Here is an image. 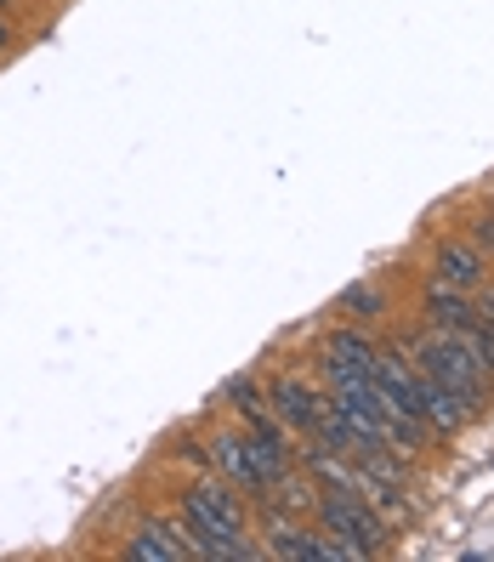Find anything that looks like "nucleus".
<instances>
[{
    "instance_id": "nucleus-8",
    "label": "nucleus",
    "mask_w": 494,
    "mask_h": 562,
    "mask_svg": "<svg viewBox=\"0 0 494 562\" xmlns=\"http://www.w3.org/2000/svg\"><path fill=\"white\" fill-rule=\"evenodd\" d=\"M125 557L131 562H182V557H193V546L177 535L171 522H143L137 535L125 540Z\"/></svg>"
},
{
    "instance_id": "nucleus-7",
    "label": "nucleus",
    "mask_w": 494,
    "mask_h": 562,
    "mask_svg": "<svg viewBox=\"0 0 494 562\" xmlns=\"http://www.w3.org/2000/svg\"><path fill=\"white\" fill-rule=\"evenodd\" d=\"M268 404H273V415L284 420V426H295V432H313V420L324 415V404L329 398H318V392L307 386V381H273V392H268Z\"/></svg>"
},
{
    "instance_id": "nucleus-17",
    "label": "nucleus",
    "mask_w": 494,
    "mask_h": 562,
    "mask_svg": "<svg viewBox=\"0 0 494 562\" xmlns=\"http://www.w3.org/2000/svg\"><path fill=\"white\" fill-rule=\"evenodd\" d=\"M478 318H483V324H494V290L483 295V307H478Z\"/></svg>"
},
{
    "instance_id": "nucleus-10",
    "label": "nucleus",
    "mask_w": 494,
    "mask_h": 562,
    "mask_svg": "<svg viewBox=\"0 0 494 562\" xmlns=\"http://www.w3.org/2000/svg\"><path fill=\"white\" fill-rule=\"evenodd\" d=\"M205 460H211V467H216L227 483H234V488H261V477H256V467H250V443H245V438H234V432L211 438Z\"/></svg>"
},
{
    "instance_id": "nucleus-16",
    "label": "nucleus",
    "mask_w": 494,
    "mask_h": 562,
    "mask_svg": "<svg viewBox=\"0 0 494 562\" xmlns=\"http://www.w3.org/2000/svg\"><path fill=\"white\" fill-rule=\"evenodd\" d=\"M472 239H478V256H494V216L472 222Z\"/></svg>"
},
{
    "instance_id": "nucleus-18",
    "label": "nucleus",
    "mask_w": 494,
    "mask_h": 562,
    "mask_svg": "<svg viewBox=\"0 0 494 562\" xmlns=\"http://www.w3.org/2000/svg\"><path fill=\"white\" fill-rule=\"evenodd\" d=\"M7 46H12V29H7V23H0V52H7Z\"/></svg>"
},
{
    "instance_id": "nucleus-13",
    "label": "nucleus",
    "mask_w": 494,
    "mask_h": 562,
    "mask_svg": "<svg viewBox=\"0 0 494 562\" xmlns=\"http://www.w3.org/2000/svg\"><path fill=\"white\" fill-rule=\"evenodd\" d=\"M336 313H341V318H352V324H370V318H381V313H386V295H381L375 284H352V290H341V295H336Z\"/></svg>"
},
{
    "instance_id": "nucleus-14",
    "label": "nucleus",
    "mask_w": 494,
    "mask_h": 562,
    "mask_svg": "<svg viewBox=\"0 0 494 562\" xmlns=\"http://www.w3.org/2000/svg\"><path fill=\"white\" fill-rule=\"evenodd\" d=\"M222 398L234 404L245 420H256V415H261V392H256V381H250V375H234V381L222 386Z\"/></svg>"
},
{
    "instance_id": "nucleus-6",
    "label": "nucleus",
    "mask_w": 494,
    "mask_h": 562,
    "mask_svg": "<svg viewBox=\"0 0 494 562\" xmlns=\"http://www.w3.org/2000/svg\"><path fill=\"white\" fill-rule=\"evenodd\" d=\"M245 443H250V467H256L261 488H273V477H284V472H290V443H284V432L273 426V415H256Z\"/></svg>"
},
{
    "instance_id": "nucleus-3",
    "label": "nucleus",
    "mask_w": 494,
    "mask_h": 562,
    "mask_svg": "<svg viewBox=\"0 0 494 562\" xmlns=\"http://www.w3.org/2000/svg\"><path fill=\"white\" fill-rule=\"evenodd\" d=\"M182 528L188 535H234V528H245V506H239V494L222 483H193L188 488V501H182Z\"/></svg>"
},
{
    "instance_id": "nucleus-11",
    "label": "nucleus",
    "mask_w": 494,
    "mask_h": 562,
    "mask_svg": "<svg viewBox=\"0 0 494 562\" xmlns=\"http://www.w3.org/2000/svg\"><path fill=\"white\" fill-rule=\"evenodd\" d=\"M433 268H438V284H449V290H472V284H483V256H478L472 245H444Z\"/></svg>"
},
{
    "instance_id": "nucleus-5",
    "label": "nucleus",
    "mask_w": 494,
    "mask_h": 562,
    "mask_svg": "<svg viewBox=\"0 0 494 562\" xmlns=\"http://www.w3.org/2000/svg\"><path fill=\"white\" fill-rule=\"evenodd\" d=\"M375 370V347L364 329H336V336L324 341V375L329 386H347V381H370Z\"/></svg>"
},
{
    "instance_id": "nucleus-12",
    "label": "nucleus",
    "mask_w": 494,
    "mask_h": 562,
    "mask_svg": "<svg viewBox=\"0 0 494 562\" xmlns=\"http://www.w3.org/2000/svg\"><path fill=\"white\" fill-rule=\"evenodd\" d=\"M426 313H433V329H467L478 318V307L467 302V290H449L433 279V290H426Z\"/></svg>"
},
{
    "instance_id": "nucleus-9",
    "label": "nucleus",
    "mask_w": 494,
    "mask_h": 562,
    "mask_svg": "<svg viewBox=\"0 0 494 562\" xmlns=\"http://www.w3.org/2000/svg\"><path fill=\"white\" fill-rule=\"evenodd\" d=\"M420 381H426V426H433V432H444V438H454L478 409L460 398L454 386H444V381H433V375H420Z\"/></svg>"
},
{
    "instance_id": "nucleus-15",
    "label": "nucleus",
    "mask_w": 494,
    "mask_h": 562,
    "mask_svg": "<svg viewBox=\"0 0 494 562\" xmlns=\"http://www.w3.org/2000/svg\"><path fill=\"white\" fill-rule=\"evenodd\" d=\"M454 336H460V341H467V347L478 352V363H483V370L494 375V324H483V318H472L467 329H454Z\"/></svg>"
},
{
    "instance_id": "nucleus-2",
    "label": "nucleus",
    "mask_w": 494,
    "mask_h": 562,
    "mask_svg": "<svg viewBox=\"0 0 494 562\" xmlns=\"http://www.w3.org/2000/svg\"><path fill=\"white\" fill-rule=\"evenodd\" d=\"M313 512H318V528H324V535L347 540L358 557H381L386 522L375 517V506H370L358 488H329V494H324V501H318Z\"/></svg>"
},
{
    "instance_id": "nucleus-1",
    "label": "nucleus",
    "mask_w": 494,
    "mask_h": 562,
    "mask_svg": "<svg viewBox=\"0 0 494 562\" xmlns=\"http://www.w3.org/2000/svg\"><path fill=\"white\" fill-rule=\"evenodd\" d=\"M415 370L433 375V381H444V386H454L472 409L489 404V370L478 363V352L454 336V329H433V336L415 341Z\"/></svg>"
},
{
    "instance_id": "nucleus-19",
    "label": "nucleus",
    "mask_w": 494,
    "mask_h": 562,
    "mask_svg": "<svg viewBox=\"0 0 494 562\" xmlns=\"http://www.w3.org/2000/svg\"><path fill=\"white\" fill-rule=\"evenodd\" d=\"M0 7H12V0H0Z\"/></svg>"
},
{
    "instance_id": "nucleus-4",
    "label": "nucleus",
    "mask_w": 494,
    "mask_h": 562,
    "mask_svg": "<svg viewBox=\"0 0 494 562\" xmlns=\"http://www.w3.org/2000/svg\"><path fill=\"white\" fill-rule=\"evenodd\" d=\"M375 392H381V409L398 415V420H426V381L415 363H404L398 352H375V370H370Z\"/></svg>"
}]
</instances>
